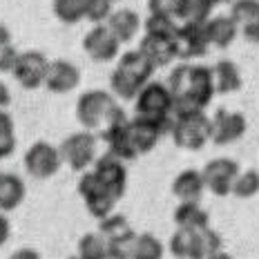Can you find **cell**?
<instances>
[{"mask_svg":"<svg viewBox=\"0 0 259 259\" xmlns=\"http://www.w3.org/2000/svg\"><path fill=\"white\" fill-rule=\"evenodd\" d=\"M168 90L175 101V112L186 110H206L214 99V78L212 67L208 65H192L181 61L168 76Z\"/></svg>","mask_w":259,"mask_h":259,"instance_id":"1","label":"cell"},{"mask_svg":"<svg viewBox=\"0 0 259 259\" xmlns=\"http://www.w3.org/2000/svg\"><path fill=\"white\" fill-rule=\"evenodd\" d=\"M154 67L139 50L125 52L110 76L112 94L121 101H134L148 80H152Z\"/></svg>","mask_w":259,"mask_h":259,"instance_id":"2","label":"cell"},{"mask_svg":"<svg viewBox=\"0 0 259 259\" xmlns=\"http://www.w3.org/2000/svg\"><path fill=\"white\" fill-rule=\"evenodd\" d=\"M170 137L177 148L199 152L208 141H212V118L206 114V110L175 112Z\"/></svg>","mask_w":259,"mask_h":259,"instance_id":"3","label":"cell"},{"mask_svg":"<svg viewBox=\"0 0 259 259\" xmlns=\"http://www.w3.org/2000/svg\"><path fill=\"white\" fill-rule=\"evenodd\" d=\"M118 103L116 99L110 94V92L103 90H88L78 96L76 101V118L78 123L83 125V130H101L105 125L110 112L114 110Z\"/></svg>","mask_w":259,"mask_h":259,"instance_id":"4","label":"cell"},{"mask_svg":"<svg viewBox=\"0 0 259 259\" xmlns=\"http://www.w3.org/2000/svg\"><path fill=\"white\" fill-rule=\"evenodd\" d=\"M172 118H150V116H134L127 118V137L137 156L148 154L156 148L163 134H170Z\"/></svg>","mask_w":259,"mask_h":259,"instance_id":"5","label":"cell"},{"mask_svg":"<svg viewBox=\"0 0 259 259\" xmlns=\"http://www.w3.org/2000/svg\"><path fill=\"white\" fill-rule=\"evenodd\" d=\"M134 114L150 118H172L175 101L168 85L161 80H148L134 99Z\"/></svg>","mask_w":259,"mask_h":259,"instance_id":"6","label":"cell"},{"mask_svg":"<svg viewBox=\"0 0 259 259\" xmlns=\"http://www.w3.org/2000/svg\"><path fill=\"white\" fill-rule=\"evenodd\" d=\"M58 152H61L63 163H67L74 172H85L96 159V137L90 130L74 132L67 139H63Z\"/></svg>","mask_w":259,"mask_h":259,"instance_id":"7","label":"cell"},{"mask_svg":"<svg viewBox=\"0 0 259 259\" xmlns=\"http://www.w3.org/2000/svg\"><path fill=\"white\" fill-rule=\"evenodd\" d=\"M78 194L85 201V208L94 219H103L114 210L118 203V199L112 194L107 188L101 183V179L94 175V170L88 172L85 170L78 179Z\"/></svg>","mask_w":259,"mask_h":259,"instance_id":"8","label":"cell"},{"mask_svg":"<svg viewBox=\"0 0 259 259\" xmlns=\"http://www.w3.org/2000/svg\"><path fill=\"white\" fill-rule=\"evenodd\" d=\"M25 170L29 172L34 179H50L54 177L63 165L61 152L56 145L47 143V141H36L29 150L25 152Z\"/></svg>","mask_w":259,"mask_h":259,"instance_id":"9","label":"cell"},{"mask_svg":"<svg viewBox=\"0 0 259 259\" xmlns=\"http://www.w3.org/2000/svg\"><path fill=\"white\" fill-rule=\"evenodd\" d=\"M237 175H239V163L228 159V156H219V159L208 161L201 170L203 186L214 197H228V194H233V183Z\"/></svg>","mask_w":259,"mask_h":259,"instance_id":"10","label":"cell"},{"mask_svg":"<svg viewBox=\"0 0 259 259\" xmlns=\"http://www.w3.org/2000/svg\"><path fill=\"white\" fill-rule=\"evenodd\" d=\"M47 67H50V58L38 50H29L18 54V61H16L12 74L23 90H38L45 83Z\"/></svg>","mask_w":259,"mask_h":259,"instance_id":"11","label":"cell"},{"mask_svg":"<svg viewBox=\"0 0 259 259\" xmlns=\"http://www.w3.org/2000/svg\"><path fill=\"white\" fill-rule=\"evenodd\" d=\"M175 47L179 61H194V58L206 56L208 52V38L203 25L197 23H179L175 31Z\"/></svg>","mask_w":259,"mask_h":259,"instance_id":"12","label":"cell"},{"mask_svg":"<svg viewBox=\"0 0 259 259\" xmlns=\"http://www.w3.org/2000/svg\"><path fill=\"white\" fill-rule=\"evenodd\" d=\"M83 50L94 63H110L114 61L121 52V42L116 40V36L103 25H94L85 34L83 38Z\"/></svg>","mask_w":259,"mask_h":259,"instance_id":"13","label":"cell"},{"mask_svg":"<svg viewBox=\"0 0 259 259\" xmlns=\"http://www.w3.org/2000/svg\"><path fill=\"white\" fill-rule=\"evenodd\" d=\"M94 175L121 201V197L125 194L127 188V168L123 163V159H118L112 152L99 156V159H94Z\"/></svg>","mask_w":259,"mask_h":259,"instance_id":"14","label":"cell"},{"mask_svg":"<svg viewBox=\"0 0 259 259\" xmlns=\"http://www.w3.org/2000/svg\"><path fill=\"white\" fill-rule=\"evenodd\" d=\"M248 123L241 112H233L219 107L212 116V141L217 145H230L237 143L246 134Z\"/></svg>","mask_w":259,"mask_h":259,"instance_id":"15","label":"cell"},{"mask_svg":"<svg viewBox=\"0 0 259 259\" xmlns=\"http://www.w3.org/2000/svg\"><path fill=\"white\" fill-rule=\"evenodd\" d=\"M139 52L150 61L154 69L168 67L177 58V47H175V36H159V34H143L139 40Z\"/></svg>","mask_w":259,"mask_h":259,"instance_id":"16","label":"cell"},{"mask_svg":"<svg viewBox=\"0 0 259 259\" xmlns=\"http://www.w3.org/2000/svg\"><path fill=\"white\" fill-rule=\"evenodd\" d=\"M45 85L52 94H67V92L76 90L80 85V69L74 63L58 58V61H50L47 67V76H45Z\"/></svg>","mask_w":259,"mask_h":259,"instance_id":"17","label":"cell"},{"mask_svg":"<svg viewBox=\"0 0 259 259\" xmlns=\"http://www.w3.org/2000/svg\"><path fill=\"white\" fill-rule=\"evenodd\" d=\"M203 31H206L208 45L219 47V50H226L230 47L239 34V25L230 18V14H219V16H210V18L203 23Z\"/></svg>","mask_w":259,"mask_h":259,"instance_id":"18","label":"cell"},{"mask_svg":"<svg viewBox=\"0 0 259 259\" xmlns=\"http://www.w3.org/2000/svg\"><path fill=\"white\" fill-rule=\"evenodd\" d=\"M105 27L116 36V40L121 45H125L139 34L141 29V18L134 9L130 7H118V9H112V14L107 16L105 20Z\"/></svg>","mask_w":259,"mask_h":259,"instance_id":"19","label":"cell"},{"mask_svg":"<svg viewBox=\"0 0 259 259\" xmlns=\"http://www.w3.org/2000/svg\"><path fill=\"white\" fill-rule=\"evenodd\" d=\"M168 248L170 255L177 259H206L201 241H199V233L190 228H177L170 237Z\"/></svg>","mask_w":259,"mask_h":259,"instance_id":"20","label":"cell"},{"mask_svg":"<svg viewBox=\"0 0 259 259\" xmlns=\"http://www.w3.org/2000/svg\"><path fill=\"white\" fill-rule=\"evenodd\" d=\"M203 190H206L203 177H201V172L194 168L181 170L179 175L175 177V181H172V194H175L179 201H199Z\"/></svg>","mask_w":259,"mask_h":259,"instance_id":"21","label":"cell"},{"mask_svg":"<svg viewBox=\"0 0 259 259\" xmlns=\"http://www.w3.org/2000/svg\"><path fill=\"white\" fill-rule=\"evenodd\" d=\"M25 181L18 175H9V172L0 175V210L3 212L18 208L25 201Z\"/></svg>","mask_w":259,"mask_h":259,"instance_id":"22","label":"cell"},{"mask_svg":"<svg viewBox=\"0 0 259 259\" xmlns=\"http://www.w3.org/2000/svg\"><path fill=\"white\" fill-rule=\"evenodd\" d=\"M212 78H214V92L217 94H233L241 90V72L233 61H219L212 67Z\"/></svg>","mask_w":259,"mask_h":259,"instance_id":"23","label":"cell"},{"mask_svg":"<svg viewBox=\"0 0 259 259\" xmlns=\"http://www.w3.org/2000/svg\"><path fill=\"white\" fill-rule=\"evenodd\" d=\"M175 224L179 228H190V230H201L210 226L208 212L199 206V201H181L175 210Z\"/></svg>","mask_w":259,"mask_h":259,"instance_id":"24","label":"cell"},{"mask_svg":"<svg viewBox=\"0 0 259 259\" xmlns=\"http://www.w3.org/2000/svg\"><path fill=\"white\" fill-rule=\"evenodd\" d=\"M214 5L210 0H179V7H177L175 18L179 23H197L203 25L212 14Z\"/></svg>","mask_w":259,"mask_h":259,"instance_id":"25","label":"cell"},{"mask_svg":"<svg viewBox=\"0 0 259 259\" xmlns=\"http://www.w3.org/2000/svg\"><path fill=\"white\" fill-rule=\"evenodd\" d=\"M54 16L65 25H76L85 20V0H54Z\"/></svg>","mask_w":259,"mask_h":259,"instance_id":"26","label":"cell"},{"mask_svg":"<svg viewBox=\"0 0 259 259\" xmlns=\"http://www.w3.org/2000/svg\"><path fill=\"white\" fill-rule=\"evenodd\" d=\"M80 259H107V239L99 233H88L78 239Z\"/></svg>","mask_w":259,"mask_h":259,"instance_id":"27","label":"cell"},{"mask_svg":"<svg viewBox=\"0 0 259 259\" xmlns=\"http://www.w3.org/2000/svg\"><path fill=\"white\" fill-rule=\"evenodd\" d=\"M163 252H165L163 244H161V239H156L154 235H150V233L137 235L132 259H163Z\"/></svg>","mask_w":259,"mask_h":259,"instance_id":"28","label":"cell"},{"mask_svg":"<svg viewBox=\"0 0 259 259\" xmlns=\"http://www.w3.org/2000/svg\"><path fill=\"white\" fill-rule=\"evenodd\" d=\"M127 233H132V226L123 214L110 212L107 217L99 219V235H103L105 239H116V237H123Z\"/></svg>","mask_w":259,"mask_h":259,"instance_id":"29","label":"cell"},{"mask_svg":"<svg viewBox=\"0 0 259 259\" xmlns=\"http://www.w3.org/2000/svg\"><path fill=\"white\" fill-rule=\"evenodd\" d=\"M16 150V127L7 110L0 107V159L9 156Z\"/></svg>","mask_w":259,"mask_h":259,"instance_id":"30","label":"cell"},{"mask_svg":"<svg viewBox=\"0 0 259 259\" xmlns=\"http://www.w3.org/2000/svg\"><path fill=\"white\" fill-rule=\"evenodd\" d=\"M259 192V172L257 170H246L235 177L233 183V194L239 199H250Z\"/></svg>","mask_w":259,"mask_h":259,"instance_id":"31","label":"cell"},{"mask_svg":"<svg viewBox=\"0 0 259 259\" xmlns=\"http://www.w3.org/2000/svg\"><path fill=\"white\" fill-rule=\"evenodd\" d=\"M141 25L145 34H159V36H175L177 27H179L175 16H165V14H150L148 20Z\"/></svg>","mask_w":259,"mask_h":259,"instance_id":"32","label":"cell"},{"mask_svg":"<svg viewBox=\"0 0 259 259\" xmlns=\"http://www.w3.org/2000/svg\"><path fill=\"white\" fill-rule=\"evenodd\" d=\"M134 241H137V233H127L116 239H107V259H132Z\"/></svg>","mask_w":259,"mask_h":259,"instance_id":"33","label":"cell"},{"mask_svg":"<svg viewBox=\"0 0 259 259\" xmlns=\"http://www.w3.org/2000/svg\"><path fill=\"white\" fill-rule=\"evenodd\" d=\"M230 18H233L239 27L259 18V0H233Z\"/></svg>","mask_w":259,"mask_h":259,"instance_id":"34","label":"cell"},{"mask_svg":"<svg viewBox=\"0 0 259 259\" xmlns=\"http://www.w3.org/2000/svg\"><path fill=\"white\" fill-rule=\"evenodd\" d=\"M114 5L110 0H85V18L92 25H103L107 20V16L112 14Z\"/></svg>","mask_w":259,"mask_h":259,"instance_id":"35","label":"cell"},{"mask_svg":"<svg viewBox=\"0 0 259 259\" xmlns=\"http://www.w3.org/2000/svg\"><path fill=\"white\" fill-rule=\"evenodd\" d=\"M18 50L9 42V45L0 47V74H12L16 67V61H18Z\"/></svg>","mask_w":259,"mask_h":259,"instance_id":"36","label":"cell"},{"mask_svg":"<svg viewBox=\"0 0 259 259\" xmlns=\"http://www.w3.org/2000/svg\"><path fill=\"white\" fill-rule=\"evenodd\" d=\"M179 0H148V9L150 14H165V16H175Z\"/></svg>","mask_w":259,"mask_h":259,"instance_id":"37","label":"cell"},{"mask_svg":"<svg viewBox=\"0 0 259 259\" xmlns=\"http://www.w3.org/2000/svg\"><path fill=\"white\" fill-rule=\"evenodd\" d=\"M239 31H241V36H244L246 42H250V45H259V18L250 20V23H246V25H241Z\"/></svg>","mask_w":259,"mask_h":259,"instance_id":"38","label":"cell"},{"mask_svg":"<svg viewBox=\"0 0 259 259\" xmlns=\"http://www.w3.org/2000/svg\"><path fill=\"white\" fill-rule=\"evenodd\" d=\"M9 235H12V224H9L7 214L0 210V246H5L9 241Z\"/></svg>","mask_w":259,"mask_h":259,"instance_id":"39","label":"cell"},{"mask_svg":"<svg viewBox=\"0 0 259 259\" xmlns=\"http://www.w3.org/2000/svg\"><path fill=\"white\" fill-rule=\"evenodd\" d=\"M9 259H40V252L36 250V248H31V246H25V248L14 250V255Z\"/></svg>","mask_w":259,"mask_h":259,"instance_id":"40","label":"cell"},{"mask_svg":"<svg viewBox=\"0 0 259 259\" xmlns=\"http://www.w3.org/2000/svg\"><path fill=\"white\" fill-rule=\"evenodd\" d=\"M9 103H12V92H9V88L3 83V80H0V107L7 110Z\"/></svg>","mask_w":259,"mask_h":259,"instance_id":"41","label":"cell"},{"mask_svg":"<svg viewBox=\"0 0 259 259\" xmlns=\"http://www.w3.org/2000/svg\"><path fill=\"white\" fill-rule=\"evenodd\" d=\"M12 42V34H9V29L5 27L3 23H0V47H5V45H9Z\"/></svg>","mask_w":259,"mask_h":259,"instance_id":"42","label":"cell"},{"mask_svg":"<svg viewBox=\"0 0 259 259\" xmlns=\"http://www.w3.org/2000/svg\"><path fill=\"white\" fill-rule=\"evenodd\" d=\"M206 259H233V255H228V252H224V250H219V252H214V255H210Z\"/></svg>","mask_w":259,"mask_h":259,"instance_id":"43","label":"cell"},{"mask_svg":"<svg viewBox=\"0 0 259 259\" xmlns=\"http://www.w3.org/2000/svg\"><path fill=\"white\" fill-rule=\"evenodd\" d=\"M210 3L214 5V7H217V5H224V3H230V0H210Z\"/></svg>","mask_w":259,"mask_h":259,"instance_id":"44","label":"cell"},{"mask_svg":"<svg viewBox=\"0 0 259 259\" xmlns=\"http://www.w3.org/2000/svg\"><path fill=\"white\" fill-rule=\"evenodd\" d=\"M67 259H80L78 255H72V257H67Z\"/></svg>","mask_w":259,"mask_h":259,"instance_id":"45","label":"cell"},{"mask_svg":"<svg viewBox=\"0 0 259 259\" xmlns=\"http://www.w3.org/2000/svg\"><path fill=\"white\" fill-rule=\"evenodd\" d=\"M110 3H112V5H116V3H121V0H110Z\"/></svg>","mask_w":259,"mask_h":259,"instance_id":"46","label":"cell"},{"mask_svg":"<svg viewBox=\"0 0 259 259\" xmlns=\"http://www.w3.org/2000/svg\"><path fill=\"white\" fill-rule=\"evenodd\" d=\"M0 175H3V172H0Z\"/></svg>","mask_w":259,"mask_h":259,"instance_id":"47","label":"cell"}]
</instances>
